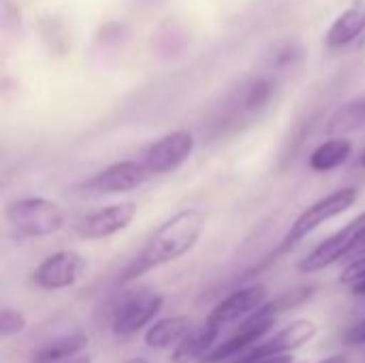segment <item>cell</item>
<instances>
[{"label":"cell","mask_w":365,"mask_h":363,"mask_svg":"<svg viewBox=\"0 0 365 363\" xmlns=\"http://www.w3.org/2000/svg\"><path fill=\"white\" fill-rule=\"evenodd\" d=\"M359 199V188L357 186H344L334 190L331 195L314 201L312 205H308L289 227L287 235L282 237L276 257L287 255L289 250H293L297 244H302L310 233H314L321 225L342 216L346 210H351L355 205V201Z\"/></svg>","instance_id":"cell-2"},{"label":"cell","mask_w":365,"mask_h":363,"mask_svg":"<svg viewBox=\"0 0 365 363\" xmlns=\"http://www.w3.org/2000/svg\"><path fill=\"white\" fill-rule=\"evenodd\" d=\"M274 92H276V83L269 77H265V75L252 77L237 88V92L233 96V105L242 113H259L272 103Z\"/></svg>","instance_id":"cell-15"},{"label":"cell","mask_w":365,"mask_h":363,"mask_svg":"<svg viewBox=\"0 0 365 363\" xmlns=\"http://www.w3.org/2000/svg\"><path fill=\"white\" fill-rule=\"evenodd\" d=\"M365 36V0H353L325 32V47L346 49Z\"/></svg>","instance_id":"cell-12"},{"label":"cell","mask_w":365,"mask_h":363,"mask_svg":"<svg viewBox=\"0 0 365 363\" xmlns=\"http://www.w3.org/2000/svg\"><path fill=\"white\" fill-rule=\"evenodd\" d=\"M365 240V212L359 214L357 218H353L346 227H342L340 231H336L331 237H327L325 242H321L312 252H308V257H304L297 265V270L302 274H317L323 272L327 267H331L334 263L355 255V250L359 248V244Z\"/></svg>","instance_id":"cell-5"},{"label":"cell","mask_w":365,"mask_h":363,"mask_svg":"<svg viewBox=\"0 0 365 363\" xmlns=\"http://www.w3.org/2000/svg\"><path fill=\"white\" fill-rule=\"evenodd\" d=\"M340 282L351 285L353 295L365 297V255L355 257V259L349 263V267H346V270L342 272V276H340Z\"/></svg>","instance_id":"cell-20"},{"label":"cell","mask_w":365,"mask_h":363,"mask_svg":"<svg viewBox=\"0 0 365 363\" xmlns=\"http://www.w3.org/2000/svg\"><path fill=\"white\" fill-rule=\"evenodd\" d=\"M314 295V287H297L293 291H287L282 293L280 297H276V306L280 308V312L284 310H293V308H299L304 306L306 302H310V297Z\"/></svg>","instance_id":"cell-21"},{"label":"cell","mask_w":365,"mask_h":363,"mask_svg":"<svg viewBox=\"0 0 365 363\" xmlns=\"http://www.w3.org/2000/svg\"><path fill=\"white\" fill-rule=\"evenodd\" d=\"M317 332L319 327L312 321H306V319L293 321L280 332H276L269 340L259 342V349L263 353H295L297 349L308 344L317 336Z\"/></svg>","instance_id":"cell-14"},{"label":"cell","mask_w":365,"mask_h":363,"mask_svg":"<svg viewBox=\"0 0 365 363\" xmlns=\"http://www.w3.org/2000/svg\"><path fill=\"white\" fill-rule=\"evenodd\" d=\"M280 315L282 312L276 306V302H265L259 310H255L250 317H246L240 323L233 336H229L222 344L214 347L199 363H222L233 357H242L244 353L255 349L276 327Z\"/></svg>","instance_id":"cell-4"},{"label":"cell","mask_w":365,"mask_h":363,"mask_svg":"<svg viewBox=\"0 0 365 363\" xmlns=\"http://www.w3.org/2000/svg\"><path fill=\"white\" fill-rule=\"evenodd\" d=\"M192 329L190 321L186 317H169L152 323L143 336L145 347L150 349H169L171 344H178L188 332Z\"/></svg>","instance_id":"cell-18"},{"label":"cell","mask_w":365,"mask_h":363,"mask_svg":"<svg viewBox=\"0 0 365 363\" xmlns=\"http://www.w3.org/2000/svg\"><path fill=\"white\" fill-rule=\"evenodd\" d=\"M220 325L205 321L201 327L190 329L173 349L171 353V363H199L216 344L218 334H220Z\"/></svg>","instance_id":"cell-13"},{"label":"cell","mask_w":365,"mask_h":363,"mask_svg":"<svg viewBox=\"0 0 365 363\" xmlns=\"http://www.w3.org/2000/svg\"><path fill=\"white\" fill-rule=\"evenodd\" d=\"M365 126V94L342 105L327 122L329 135H344L351 131H359Z\"/></svg>","instance_id":"cell-19"},{"label":"cell","mask_w":365,"mask_h":363,"mask_svg":"<svg viewBox=\"0 0 365 363\" xmlns=\"http://www.w3.org/2000/svg\"><path fill=\"white\" fill-rule=\"evenodd\" d=\"M195 152V137L188 131H173L152 143L143 154V165L152 175H167L180 169Z\"/></svg>","instance_id":"cell-9"},{"label":"cell","mask_w":365,"mask_h":363,"mask_svg":"<svg viewBox=\"0 0 365 363\" xmlns=\"http://www.w3.org/2000/svg\"><path fill=\"white\" fill-rule=\"evenodd\" d=\"M359 165H361V167L365 169V150H364V154H361V160H359Z\"/></svg>","instance_id":"cell-28"},{"label":"cell","mask_w":365,"mask_h":363,"mask_svg":"<svg viewBox=\"0 0 365 363\" xmlns=\"http://www.w3.org/2000/svg\"><path fill=\"white\" fill-rule=\"evenodd\" d=\"M319 363H351V359H349V355H344V353H336V355H331V357L321 359Z\"/></svg>","instance_id":"cell-24"},{"label":"cell","mask_w":365,"mask_h":363,"mask_svg":"<svg viewBox=\"0 0 365 363\" xmlns=\"http://www.w3.org/2000/svg\"><path fill=\"white\" fill-rule=\"evenodd\" d=\"M26 317L13 308H2L0 312V334L2 338H11V336H17L26 329Z\"/></svg>","instance_id":"cell-22"},{"label":"cell","mask_w":365,"mask_h":363,"mask_svg":"<svg viewBox=\"0 0 365 363\" xmlns=\"http://www.w3.org/2000/svg\"><path fill=\"white\" fill-rule=\"evenodd\" d=\"M359 255H365V240L359 244V248L355 250V255H353V257H359Z\"/></svg>","instance_id":"cell-26"},{"label":"cell","mask_w":365,"mask_h":363,"mask_svg":"<svg viewBox=\"0 0 365 363\" xmlns=\"http://www.w3.org/2000/svg\"><path fill=\"white\" fill-rule=\"evenodd\" d=\"M64 363H92V357L86 355V353H81V355H77V357H73V359H68V362Z\"/></svg>","instance_id":"cell-25"},{"label":"cell","mask_w":365,"mask_h":363,"mask_svg":"<svg viewBox=\"0 0 365 363\" xmlns=\"http://www.w3.org/2000/svg\"><path fill=\"white\" fill-rule=\"evenodd\" d=\"M265 302H267V287H263V285H250V287H244V289L231 293L222 302H218L214 306V310L210 312L207 321L225 327V325L244 321L255 310H259Z\"/></svg>","instance_id":"cell-11"},{"label":"cell","mask_w":365,"mask_h":363,"mask_svg":"<svg viewBox=\"0 0 365 363\" xmlns=\"http://www.w3.org/2000/svg\"><path fill=\"white\" fill-rule=\"evenodd\" d=\"M135 216H137V203L120 201V203L105 205L92 214L83 216L75 225V231L83 240H105V237H111V235L128 229V225L135 220Z\"/></svg>","instance_id":"cell-10"},{"label":"cell","mask_w":365,"mask_h":363,"mask_svg":"<svg viewBox=\"0 0 365 363\" xmlns=\"http://www.w3.org/2000/svg\"><path fill=\"white\" fill-rule=\"evenodd\" d=\"M205 223H207L205 212H201L197 208L182 210V212L173 214L171 218H167L145 242V246L141 248L137 259L128 265L122 280L124 282L137 280L139 276H143L152 270H158L167 263H173V261L186 257L197 246V242L205 229Z\"/></svg>","instance_id":"cell-1"},{"label":"cell","mask_w":365,"mask_h":363,"mask_svg":"<svg viewBox=\"0 0 365 363\" xmlns=\"http://www.w3.org/2000/svg\"><path fill=\"white\" fill-rule=\"evenodd\" d=\"M342 340H344V344H346V347H364L365 344V317L364 319H359L357 323H353V325H351V327L344 332Z\"/></svg>","instance_id":"cell-23"},{"label":"cell","mask_w":365,"mask_h":363,"mask_svg":"<svg viewBox=\"0 0 365 363\" xmlns=\"http://www.w3.org/2000/svg\"><path fill=\"white\" fill-rule=\"evenodd\" d=\"M124 363H150L148 359H143V357H135V359H128V362Z\"/></svg>","instance_id":"cell-27"},{"label":"cell","mask_w":365,"mask_h":363,"mask_svg":"<svg viewBox=\"0 0 365 363\" xmlns=\"http://www.w3.org/2000/svg\"><path fill=\"white\" fill-rule=\"evenodd\" d=\"M88 261L73 250H58L45 257L32 274V282L43 291L71 289L86 274Z\"/></svg>","instance_id":"cell-7"},{"label":"cell","mask_w":365,"mask_h":363,"mask_svg":"<svg viewBox=\"0 0 365 363\" xmlns=\"http://www.w3.org/2000/svg\"><path fill=\"white\" fill-rule=\"evenodd\" d=\"M165 306V297L152 289H137L126 293L113 310L111 332L118 338H130L148 327Z\"/></svg>","instance_id":"cell-6"},{"label":"cell","mask_w":365,"mask_h":363,"mask_svg":"<svg viewBox=\"0 0 365 363\" xmlns=\"http://www.w3.org/2000/svg\"><path fill=\"white\" fill-rule=\"evenodd\" d=\"M150 178H152V173L145 169V165L141 160L139 163L137 160H120V163H113V165L96 171L83 184V193H88V195H122V193L137 190Z\"/></svg>","instance_id":"cell-8"},{"label":"cell","mask_w":365,"mask_h":363,"mask_svg":"<svg viewBox=\"0 0 365 363\" xmlns=\"http://www.w3.org/2000/svg\"><path fill=\"white\" fill-rule=\"evenodd\" d=\"M4 220L21 237H47L64 227V212L45 197H21L4 208Z\"/></svg>","instance_id":"cell-3"},{"label":"cell","mask_w":365,"mask_h":363,"mask_svg":"<svg viewBox=\"0 0 365 363\" xmlns=\"http://www.w3.org/2000/svg\"><path fill=\"white\" fill-rule=\"evenodd\" d=\"M353 154V141L340 137H331L323 141L308 158V165L317 173H329L338 167H342Z\"/></svg>","instance_id":"cell-17"},{"label":"cell","mask_w":365,"mask_h":363,"mask_svg":"<svg viewBox=\"0 0 365 363\" xmlns=\"http://www.w3.org/2000/svg\"><path fill=\"white\" fill-rule=\"evenodd\" d=\"M90 344V338L81 332L62 336L58 340L47 342L45 347H41L38 351H34V355L30 357V363H64L77 355H81Z\"/></svg>","instance_id":"cell-16"}]
</instances>
